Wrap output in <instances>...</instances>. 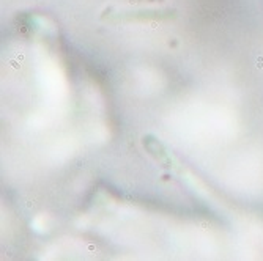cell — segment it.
Masks as SVG:
<instances>
[{"instance_id": "cell-1", "label": "cell", "mask_w": 263, "mask_h": 261, "mask_svg": "<svg viewBox=\"0 0 263 261\" xmlns=\"http://www.w3.org/2000/svg\"><path fill=\"white\" fill-rule=\"evenodd\" d=\"M142 144H143V148H145L148 151V154L156 159L161 165H164V167L171 169L172 167V159H171V154L167 153L165 147L159 142V138H156L155 135L148 134L142 138Z\"/></svg>"}]
</instances>
